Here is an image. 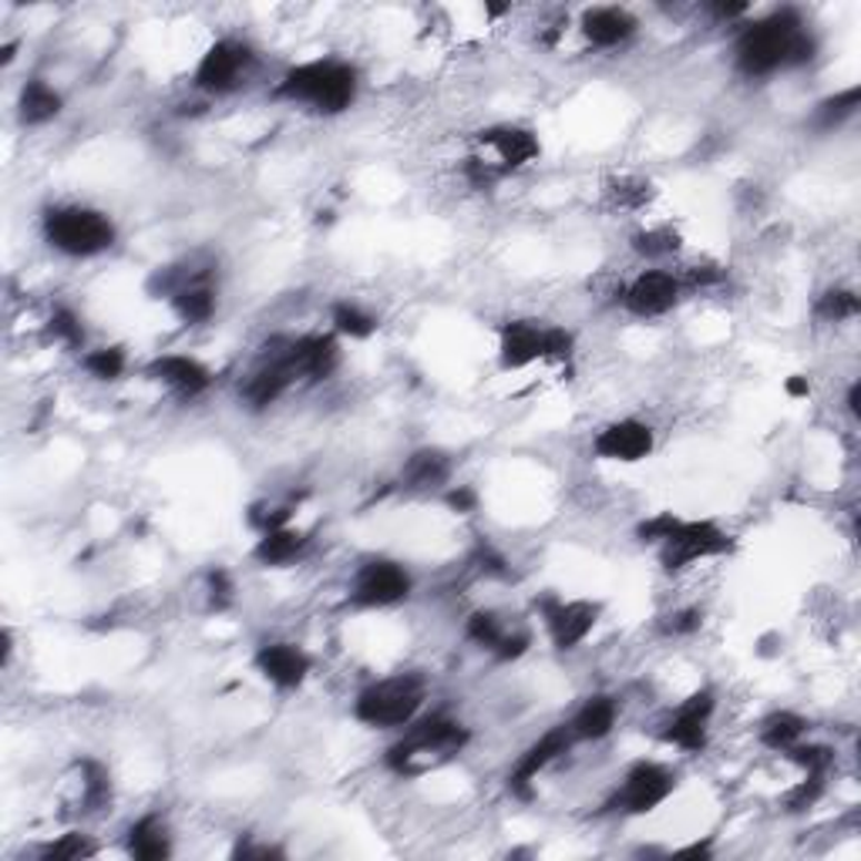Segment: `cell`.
I'll return each mask as SVG.
<instances>
[{
	"instance_id": "obj_1",
	"label": "cell",
	"mask_w": 861,
	"mask_h": 861,
	"mask_svg": "<svg viewBox=\"0 0 861 861\" xmlns=\"http://www.w3.org/2000/svg\"><path fill=\"white\" fill-rule=\"evenodd\" d=\"M471 734L461 721L448 714H431V717H414L404 731V737L388 751V767L394 774L414 777L424 774L428 767H438L451 757H458L468 747Z\"/></svg>"
},
{
	"instance_id": "obj_2",
	"label": "cell",
	"mask_w": 861,
	"mask_h": 861,
	"mask_svg": "<svg viewBox=\"0 0 861 861\" xmlns=\"http://www.w3.org/2000/svg\"><path fill=\"white\" fill-rule=\"evenodd\" d=\"M273 95L293 105H310L320 115H340L358 98V68L333 58L306 61L300 68H290Z\"/></svg>"
},
{
	"instance_id": "obj_3",
	"label": "cell",
	"mask_w": 861,
	"mask_h": 861,
	"mask_svg": "<svg viewBox=\"0 0 861 861\" xmlns=\"http://www.w3.org/2000/svg\"><path fill=\"white\" fill-rule=\"evenodd\" d=\"M801 31H804V21L791 8L774 11L764 21H754L737 38L741 71L751 78H764V75H774L777 68H791V51Z\"/></svg>"
},
{
	"instance_id": "obj_4",
	"label": "cell",
	"mask_w": 861,
	"mask_h": 861,
	"mask_svg": "<svg viewBox=\"0 0 861 861\" xmlns=\"http://www.w3.org/2000/svg\"><path fill=\"white\" fill-rule=\"evenodd\" d=\"M424 697H428L424 676L398 673V676H388V679H378V683L364 686L358 704H354V714L368 727L398 731V727H408L421 714Z\"/></svg>"
},
{
	"instance_id": "obj_5",
	"label": "cell",
	"mask_w": 861,
	"mask_h": 861,
	"mask_svg": "<svg viewBox=\"0 0 861 861\" xmlns=\"http://www.w3.org/2000/svg\"><path fill=\"white\" fill-rule=\"evenodd\" d=\"M45 239L58 253L85 260L115 246V223L88 206H55L45 213Z\"/></svg>"
},
{
	"instance_id": "obj_6",
	"label": "cell",
	"mask_w": 861,
	"mask_h": 861,
	"mask_svg": "<svg viewBox=\"0 0 861 861\" xmlns=\"http://www.w3.org/2000/svg\"><path fill=\"white\" fill-rule=\"evenodd\" d=\"M673 791H676V774L669 767H663L656 761H639L629 767V774L623 777V787L616 791V798L606 808L619 811V814H649Z\"/></svg>"
},
{
	"instance_id": "obj_7",
	"label": "cell",
	"mask_w": 861,
	"mask_h": 861,
	"mask_svg": "<svg viewBox=\"0 0 861 861\" xmlns=\"http://www.w3.org/2000/svg\"><path fill=\"white\" fill-rule=\"evenodd\" d=\"M659 562L673 573L683 569L697 559H711V556H724L731 552V536L724 529H717L714 522H676L673 532L659 542Z\"/></svg>"
},
{
	"instance_id": "obj_8",
	"label": "cell",
	"mask_w": 861,
	"mask_h": 861,
	"mask_svg": "<svg viewBox=\"0 0 861 861\" xmlns=\"http://www.w3.org/2000/svg\"><path fill=\"white\" fill-rule=\"evenodd\" d=\"M478 155L474 158H481L498 179H505L508 172H515V168H522V165H529V162H536L539 158V138L529 131V128H519V125H495V128H485V131H478Z\"/></svg>"
},
{
	"instance_id": "obj_9",
	"label": "cell",
	"mask_w": 861,
	"mask_h": 861,
	"mask_svg": "<svg viewBox=\"0 0 861 861\" xmlns=\"http://www.w3.org/2000/svg\"><path fill=\"white\" fill-rule=\"evenodd\" d=\"M253 61H256V58H253V51H250L243 41H216V45L203 55V61H199L193 81H196V88L206 91V95H226V91H236V88L246 81Z\"/></svg>"
},
{
	"instance_id": "obj_10",
	"label": "cell",
	"mask_w": 861,
	"mask_h": 861,
	"mask_svg": "<svg viewBox=\"0 0 861 861\" xmlns=\"http://www.w3.org/2000/svg\"><path fill=\"white\" fill-rule=\"evenodd\" d=\"M351 596L358 606H368V609L398 606L401 599L411 596V576L404 566H398L391 559H371L358 569Z\"/></svg>"
},
{
	"instance_id": "obj_11",
	"label": "cell",
	"mask_w": 861,
	"mask_h": 861,
	"mask_svg": "<svg viewBox=\"0 0 861 861\" xmlns=\"http://www.w3.org/2000/svg\"><path fill=\"white\" fill-rule=\"evenodd\" d=\"M539 613H542V619H546V626L552 633L556 649H562V653L576 649L593 633V626L599 619V606L586 603V599L566 603V599L546 596V599H539Z\"/></svg>"
},
{
	"instance_id": "obj_12",
	"label": "cell",
	"mask_w": 861,
	"mask_h": 861,
	"mask_svg": "<svg viewBox=\"0 0 861 861\" xmlns=\"http://www.w3.org/2000/svg\"><path fill=\"white\" fill-rule=\"evenodd\" d=\"M711 714H714V694L711 691H701L694 694L691 701H683L669 721L663 724L659 737L686 754H701L707 747V724H711Z\"/></svg>"
},
{
	"instance_id": "obj_13",
	"label": "cell",
	"mask_w": 861,
	"mask_h": 861,
	"mask_svg": "<svg viewBox=\"0 0 861 861\" xmlns=\"http://www.w3.org/2000/svg\"><path fill=\"white\" fill-rule=\"evenodd\" d=\"M573 744H576V734L569 731V724L552 727L549 734H542V737L519 757V764L511 767V774H508V791H511L515 798L529 801V798H532V781H536L552 761H559Z\"/></svg>"
},
{
	"instance_id": "obj_14",
	"label": "cell",
	"mask_w": 861,
	"mask_h": 861,
	"mask_svg": "<svg viewBox=\"0 0 861 861\" xmlns=\"http://www.w3.org/2000/svg\"><path fill=\"white\" fill-rule=\"evenodd\" d=\"M679 293H683V280H679V276H673V273H666V270H646V273H639V276L626 286L623 306H626L633 316L649 320V316L669 313V310L676 306Z\"/></svg>"
},
{
	"instance_id": "obj_15",
	"label": "cell",
	"mask_w": 861,
	"mask_h": 861,
	"mask_svg": "<svg viewBox=\"0 0 861 861\" xmlns=\"http://www.w3.org/2000/svg\"><path fill=\"white\" fill-rule=\"evenodd\" d=\"M293 378L303 381H323L336 371L340 364V348L330 333H310L300 340H286V351H280Z\"/></svg>"
},
{
	"instance_id": "obj_16",
	"label": "cell",
	"mask_w": 861,
	"mask_h": 861,
	"mask_svg": "<svg viewBox=\"0 0 861 861\" xmlns=\"http://www.w3.org/2000/svg\"><path fill=\"white\" fill-rule=\"evenodd\" d=\"M498 361L505 371H522L546 361V326L532 320H508L498 330Z\"/></svg>"
},
{
	"instance_id": "obj_17",
	"label": "cell",
	"mask_w": 861,
	"mask_h": 861,
	"mask_svg": "<svg viewBox=\"0 0 861 861\" xmlns=\"http://www.w3.org/2000/svg\"><path fill=\"white\" fill-rule=\"evenodd\" d=\"M593 451L606 461H623V464H636L643 461L649 451H653V428L643 424V421H613L606 424L596 441H593Z\"/></svg>"
},
{
	"instance_id": "obj_18",
	"label": "cell",
	"mask_w": 861,
	"mask_h": 861,
	"mask_svg": "<svg viewBox=\"0 0 861 861\" xmlns=\"http://www.w3.org/2000/svg\"><path fill=\"white\" fill-rule=\"evenodd\" d=\"M148 378L162 381L172 394L183 398V401H193L199 394H206L213 388V374L193 361V358H179V354H168V358H158L148 364Z\"/></svg>"
},
{
	"instance_id": "obj_19",
	"label": "cell",
	"mask_w": 861,
	"mask_h": 861,
	"mask_svg": "<svg viewBox=\"0 0 861 861\" xmlns=\"http://www.w3.org/2000/svg\"><path fill=\"white\" fill-rule=\"evenodd\" d=\"M310 656L293 643H266L256 653V669L280 691H296V686L310 676Z\"/></svg>"
},
{
	"instance_id": "obj_20",
	"label": "cell",
	"mask_w": 861,
	"mask_h": 861,
	"mask_svg": "<svg viewBox=\"0 0 861 861\" xmlns=\"http://www.w3.org/2000/svg\"><path fill=\"white\" fill-rule=\"evenodd\" d=\"M293 381H296L293 371L286 368V361H283L280 351H276V354L266 358L263 368H256V371L246 378V384H243L239 394H243V401H246L253 411H263V408L276 404V401L286 394V388H290Z\"/></svg>"
},
{
	"instance_id": "obj_21",
	"label": "cell",
	"mask_w": 861,
	"mask_h": 861,
	"mask_svg": "<svg viewBox=\"0 0 861 861\" xmlns=\"http://www.w3.org/2000/svg\"><path fill=\"white\" fill-rule=\"evenodd\" d=\"M579 28L593 48H619L636 35V18L623 8H593L583 14Z\"/></svg>"
},
{
	"instance_id": "obj_22",
	"label": "cell",
	"mask_w": 861,
	"mask_h": 861,
	"mask_svg": "<svg viewBox=\"0 0 861 861\" xmlns=\"http://www.w3.org/2000/svg\"><path fill=\"white\" fill-rule=\"evenodd\" d=\"M448 478H451V458L444 451H438V448H424V451H414L408 458V464L401 468L398 485H401V491L421 495V491L441 488Z\"/></svg>"
},
{
	"instance_id": "obj_23",
	"label": "cell",
	"mask_w": 861,
	"mask_h": 861,
	"mask_svg": "<svg viewBox=\"0 0 861 861\" xmlns=\"http://www.w3.org/2000/svg\"><path fill=\"white\" fill-rule=\"evenodd\" d=\"M616 714L619 711L613 697H589L569 721V731L576 734V741H603L616 727Z\"/></svg>"
},
{
	"instance_id": "obj_24",
	"label": "cell",
	"mask_w": 861,
	"mask_h": 861,
	"mask_svg": "<svg viewBox=\"0 0 861 861\" xmlns=\"http://www.w3.org/2000/svg\"><path fill=\"white\" fill-rule=\"evenodd\" d=\"M128 851H131L138 861H162V858H168V854H172L168 828H165L155 814L138 818V821L128 828Z\"/></svg>"
},
{
	"instance_id": "obj_25",
	"label": "cell",
	"mask_w": 861,
	"mask_h": 861,
	"mask_svg": "<svg viewBox=\"0 0 861 861\" xmlns=\"http://www.w3.org/2000/svg\"><path fill=\"white\" fill-rule=\"evenodd\" d=\"M306 546H310V539H306L303 532L283 526V529L263 532V539L256 542V552H253V556H256L260 566H286V562L300 559Z\"/></svg>"
},
{
	"instance_id": "obj_26",
	"label": "cell",
	"mask_w": 861,
	"mask_h": 861,
	"mask_svg": "<svg viewBox=\"0 0 861 861\" xmlns=\"http://www.w3.org/2000/svg\"><path fill=\"white\" fill-rule=\"evenodd\" d=\"M18 111H21V121H25V125H48L51 118L61 115V95H58L48 81L35 78V81L25 85L21 101H18Z\"/></svg>"
},
{
	"instance_id": "obj_27",
	"label": "cell",
	"mask_w": 861,
	"mask_h": 861,
	"mask_svg": "<svg viewBox=\"0 0 861 861\" xmlns=\"http://www.w3.org/2000/svg\"><path fill=\"white\" fill-rule=\"evenodd\" d=\"M172 306L186 323H206L216 313V290L209 286V280H196L189 286H183L176 296H172Z\"/></svg>"
},
{
	"instance_id": "obj_28",
	"label": "cell",
	"mask_w": 861,
	"mask_h": 861,
	"mask_svg": "<svg viewBox=\"0 0 861 861\" xmlns=\"http://www.w3.org/2000/svg\"><path fill=\"white\" fill-rule=\"evenodd\" d=\"M808 731V721L801 714H791V711H781V714H771L764 724H761V744L771 747V751H787L794 747Z\"/></svg>"
},
{
	"instance_id": "obj_29",
	"label": "cell",
	"mask_w": 861,
	"mask_h": 861,
	"mask_svg": "<svg viewBox=\"0 0 861 861\" xmlns=\"http://www.w3.org/2000/svg\"><path fill=\"white\" fill-rule=\"evenodd\" d=\"M81 771V804L85 811H101L111 801V777L98 761H78Z\"/></svg>"
},
{
	"instance_id": "obj_30",
	"label": "cell",
	"mask_w": 861,
	"mask_h": 861,
	"mask_svg": "<svg viewBox=\"0 0 861 861\" xmlns=\"http://www.w3.org/2000/svg\"><path fill=\"white\" fill-rule=\"evenodd\" d=\"M333 326H336V333H343V336L364 340V336H371V333L378 330V320H374L368 310H361L358 303H336V306H333Z\"/></svg>"
},
{
	"instance_id": "obj_31",
	"label": "cell",
	"mask_w": 861,
	"mask_h": 861,
	"mask_svg": "<svg viewBox=\"0 0 861 861\" xmlns=\"http://www.w3.org/2000/svg\"><path fill=\"white\" fill-rule=\"evenodd\" d=\"M508 633H511V629H505V623H501L495 613H488V609H478V613H471V619H468V639H474L478 646H485V649H491V653L501 649V643L508 639Z\"/></svg>"
},
{
	"instance_id": "obj_32",
	"label": "cell",
	"mask_w": 861,
	"mask_h": 861,
	"mask_svg": "<svg viewBox=\"0 0 861 861\" xmlns=\"http://www.w3.org/2000/svg\"><path fill=\"white\" fill-rule=\"evenodd\" d=\"M858 310H861V303L851 290H824L818 296V306H814V313L824 323H844V320L858 316Z\"/></svg>"
},
{
	"instance_id": "obj_33",
	"label": "cell",
	"mask_w": 861,
	"mask_h": 861,
	"mask_svg": "<svg viewBox=\"0 0 861 861\" xmlns=\"http://www.w3.org/2000/svg\"><path fill=\"white\" fill-rule=\"evenodd\" d=\"M858 101H861V91H858V88H848V91H841V95H834V98H824V101L818 105V111H814V121H818L821 128H834V125H841L844 118H851V115L858 111Z\"/></svg>"
},
{
	"instance_id": "obj_34",
	"label": "cell",
	"mask_w": 861,
	"mask_h": 861,
	"mask_svg": "<svg viewBox=\"0 0 861 861\" xmlns=\"http://www.w3.org/2000/svg\"><path fill=\"white\" fill-rule=\"evenodd\" d=\"M85 371L95 378V381H118L125 374V351L118 348H101V351H91L85 358Z\"/></svg>"
},
{
	"instance_id": "obj_35",
	"label": "cell",
	"mask_w": 861,
	"mask_h": 861,
	"mask_svg": "<svg viewBox=\"0 0 861 861\" xmlns=\"http://www.w3.org/2000/svg\"><path fill=\"white\" fill-rule=\"evenodd\" d=\"M798 767H804L808 774H828V767L834 764V751L831 747H824V744H794V747H787L784 751Z\"/></svg>"
},
{
	"instance_id": "obj_36",
	"label": "cell",
	"mask_w": 861,
	"mask_h": 861,
	"mask_svg": "<svg viewBox=\"0 0 861 861\" xmlns=\"http://www.w3.org/2000/svg\"><path fill=\"white\" fill-rule=\"evenodd\" d=\"M95 851V844L85 838V834H61L58 841H51V844H45L41 848V858L45 861H75V858H85V854H91Z\"/></svg>"
},
{
	"instance_id": "obj_37",
	"label": "cell",
	"mask_w": 861,
	"mask_h": 861,
	"mask_svg": "<svg viewBox=\"0 0 861 861\" xmlns=\"http://www.w3.org/2000/svg\"><path fill=\"white\" fill-rule=\"evenodd\" d=\"M51 333H55V340H61L65 348H71V351H78L81 343H85V326H81L78 313L68 310V306H58L51 313Z\"/></svg>"
},
{
	"instance_id": "obj_38",
	"label": "cell",
	"mask_w": 861,
	"mask_h": 861,
	"mask_svg": "<svg viewBox=\"0 0 861 861\" xmlns=\"http://www.w3.org/2000/svg\"><path fill=\"white\" fill-rule=\"evenodd\" d=\"M679 243H676V233H669V229H646V233H636L633 236V250L639 253V256H666V253H673Z\"/></svg>"
},
{
	"instance_id": "obj_39",
	"label": "cell",
	"mask_w": 861,
	"mask_h": 861,
	"mask_svg": "<svg viewBox=\"0 0 861 861\" xmlns=\"http://www.w3.org/2000/svg\"><path fill=\"white\" fill-rule=\"evenodd\" d=\"M613 196H616V203H619V206L639 209L643 203H649L653 186H649V183H643V179H623V183H616V186H613Z\"/></svg>"
},
{
	"instance_id": "obj_40",
	"label": "cell",
	"mask_w": 861,
	"mask_h": 861,
	"mask_svg": "<svg viewBox=\"0 0 861 861\" xmlns=\"http://www.w3.org/2000/svg\"><path fill=\"white\" fill-rule=\"evenodd\" d=\"M821 791H824V774H808V781H804V784H798V791H791V798H787V811H791V814L808 811V808L821 798Z\"/></svg>"
},
{
	"instance_id": "obj_41",
	"label": "cell",
	"mask_w": 861,
	"mask_h": 861,
	"mask_svg": "<svg viewBox=\"0 0 861 861\" xmlns=\"http://www.w3.org/2000/svg\"><path fill=\"white\" fill-rule=\"evenodd\" d=\"M573 333L566 326H546V361H566L573 354Z\"/></svg>"
},
{
	"instance_id": "obj_42",
	"label": "cell",
	"mask_w": 861,
	"mask_h": 861,
	"mask_svg": "<svg viewBox=\"0 0 861 861\" xmlns=\"http://www.w3.org/2000/svg\"><path fill=\"white\" fill-rule=\"evenodd\" d=\"M701 623H704L701 609H679V613L666 616L663 633H669V636H691V633L701 629Z\"/></svg>"
},
{
	"instance_id": "obj_43",
	"label": "cell",
	"mask_w": 861,
	"mask_h": 861,
	"mask_svg": "<svg viewBox=\"0 0 861 861\" xmlns=\"http://www.w3.org/2000/svg\"><path fill=\"white\" fill-rule=\"evenodd\" d=\"M676 522H679V519H676L673 511H663V515H656V519L643 522V526L636 529V536H639V542H663V539L673 532Z\"/></svg>"
},
{
	"instance_id": "obj_44",
	"label": "cell",
	"mask_w": 861,
	"mask_h": 861,
	"mask_svg": "<svg viewBox=\"0 0 861 861\" xmlns=\"http://www.w3.org/2000/svg\"><path fill=\"white\" fill-rule=\"evenodd\" d=\"M209 596H213L216 609L229 606V599H233V576L226 569H213L209 573Z\"/></svg>"
},
{
	"instance_id": "obj_45",
	"label": "cell",
	"mask_w": 861,
	"mask_h": 861,
	"mask_svg": "<svg viewBox=\"0 0 861 861\" xmlns=\"http://www.w3.org/2000/svg\"><path fill=\"white\" fill-rule=\"evenodd\" d=\"M444 501H448V508H454L458 515H468V511H474V505H478V495H474L471 488L458 485V488H451V491L444 495Z\"/></svg>"
},
{
	"instance_id": "obj_46",
	"label": "cell",
	"mask_w": 861,
	"mask_h": 861,
	"mask_svg": "<svg viewBox=\"0 0 861 861\" xmlns=\"http://www.w3.org/2000/svg\"><path fill=\"white\" fill-rule=\"evenodd\" d=\"M724 273L714 270V266H694L691 273H686V286H711V283H721Z\"/></svg>"
},
{
	"instance_id": "obj_47",
	"label": "cell",
	"mask_w": 861,
	"mask_h": 861,
	"mask_svg": "<svg viewBox=\"0 0 861 861\" xmlns=\"http://www.w3.org/2000/svg\"><path fill=\"white\" fill-rule=\"evenodd\" d=\"M283 851L270 848V844H236L233 858H280Z\"/></svg>"
},
{
	"instance_id": "obj_48",
	"label": "cell",
	"mask_w": 861,
	"mask_h": 861,
	"mask_svg": "<svg viewBox=\"0 0 861 861\" xmlns=\"http://www.w3.org/2000/svg\"><path fill=\"white\" fill-rule=\"evenodd\" d=\"M711 14L721 18V21H731V18L747 14V4H711Z\"/></svg>"
},
{
	"instance_id": "obj_49",
	"label": "cell",
	"mask_w": 861,
	"mask_h": 861,
	"mask_svg": "<svg viewBox=\"0 0 861 861\" xmlns=\"http://www.w3.org/2000/svg\"><path fill=\"white\" fill-rule=\"evenodd\" d=\"M784 391H787L791 398H808V394H811V381H808V378H801V374H794V378H787Z\"/></svg>"
},
{
	"instance_id": "obj_50",
	"label": "cell",
	"mask_w": 861,
	"mask_h": 861,
	"mask_svg": "<svg viewBox=\"0 0 861 861\" xmlns=\"http://www.w3.org/2000/svg\"><path fill=\"white\" fill-rule=\"evenodd\" d=\"M848 411H851V418H861V384L848 388Z\"/></svg>"
},
{
	"instance_id": "obj_51",
	"label": "cell",
	"mask_w": 861,
	"mask_h": 861,
	"mask_svg": "<svg viewBox=\"0 0 861 861\" xmlns=\"http://www.w3.org/2000/svg\"><path fill=\"white\" fill-rule=\"evenodd\" d=\"M14 51H18V45H4V48H0V65H11V61H14Z\"/></svg>"
}]
</instances>
